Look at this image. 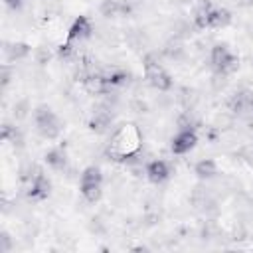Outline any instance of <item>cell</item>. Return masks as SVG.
I'll use <instances>...</instances> for the list:
<instances>
[{
	"mask_svg": "<svg viewBox=\"0 0 253 253\" xmlns=\"http://www.w3.org/2000/svg\"><path fill=\"white\" fill-rule=\"evenodd\" d=\"M140 148H142V138H140L138 128L134 125H125L113 136L111 146H109V154L113 156V160L121 162L125 156H128Z\"/></svg>",
	"mask_w": 253,
	"mask_h": 253,
	"instance_id": "6da1fadb",
	"label": "cell"
},
{
	"mask_svg": "<svg viewBox=\"0 0 253 253\" xmlns=\"http://www.w3.org/2000/svg\"><path fill=\"white\" fill-rule=\"evenodd\" d=\"M142 71H144L146 83H148L152 89H156V91H160V93H166V91L172 89V85H174L172 75H170V73L164 69V65H162L158 59H154L152 55H146V57H144V61H142Z\"/></svg>",
	"mask_w": 253,
	"mask_h": 253,
	"instance_id": "7a4b0ae2",
	"label": "cell"
},
{
	"mask_svg": "<svg viewBox=\"0 0 253 253\" xmlns=\"http://www.w3.org/2000/svg\"><path fill=\"white\" fill-rule=\"evenodd\" d=\"M34 125H36V130L40 132V136L45 138V140H55L61 134V121L47 105L36 107Z\"/></svg>",
	"mask_w": 253,
	"mask_h": 253,
	"instance_id": "3957f363",
	"label": "cell"
},
{
	"mask_svg": "<svg viewBox=\"0 0 253 253\" xmlns=\"http://www.w3.org/2000/svg\"><path fill=\"white\" fill-rule=\"evenodd\" d=\"M79 192L85 202L95 204L103 196V172L99 166H87L79 176Z\"/></svg>",
	"mask_w": 253,
	"mask_h": 253,
	"instance_id": "277c9868",
	"label": "cell"
},
{
	"mask_svg": "<svg viewBox=\"0 0 253 253\" xmlns=\"http://www.w3.org/2000/svg\"><path fill=\"white\" fill-rule=\"evenodd\" d=\"M210 63L213 67V71L221 77H227L231 73L237 71L239 67V57L225 45V43H215L210 49Z\"/></svg>",
	"mask_w": 253,
	"mask_h": 253,
	"instance_id": "5b68a950",
	"label": "cell"
},
{
	"mask_svg": "<svg viewBox=\"0 0 253 253\" xmlns=\"http://www.w3.org/2000/svg\"><path fill=\"white\" fill-rule=\"evenodd\" d=\"M196 144H198V132H196V128H194V126H184V128H180V130L172 136V140H170V150H172V154H176V156H184V154H188L190 150H194Z\"/></svg>",
	"mask_w": 253,
	"mask_h": 253,
	"instance_id": "8992f818",
	"label": "cell"
},
{
	"mask_svg": "<svg viewBox=\"0 0 253 253\" xmlns=\"http://www.w3.org/2000/svg\"><path fill=\"white\" fill-rule=\"evenodd\" d=\"M49 194H51V180H49L42 170H38V172L26 182V196H28L30 200L40 202V200H45Z\"/></svg>",
	"mask_w": 253,
	"mask_h": 253,
	"instance_id": "52a82bcc",
	"label": "cell"
},
{
	"mask_svg": "<svg viewBox=\"0 0 253 253\" xmlns=\"http://www.w3.org/2000/svg\"><path fill=\"white\" fill-rule=\"evenodd\" d=\"M81 85L89 95H109L115 87L107 81L105 73H97V71H87L81 77Z\"/></svg>",
	"mask_w": 253,
	"mask_h": 253,
	"instance_id": "ba28073f",
	"label": "cell"
},
{
	"mask_svg": "<svg viewBox=\"0 0 253 253\" xmlns=\"http://www.w3.org/2000/svg\"><path fill=\"white\" fill-rule=\"evenodd\" d=\"M144 176L150 184H164L168 178H170V166L166 160H160V158H154V160H148L144 164Z\"/></svg>",
	"mask_w": 253,
	"mask_h": 253,
	"instance_id": "9c48e42d",
	"label": "cell"
},
{
	"mask_svg": "<svg viewBox=\"0 0 253 253\" xmlns=\"http://www.w3.org/2000/svg\"><path fill=\"white\" fill-rule=\"evenodd\" d=\"M95 28H93V22L87 18V16H77L71 26L67 28V40L71 42H83V40H89L93 36Z\"/></svg>",
	"mask_w": 253,
	"mask_h": 253,
	"instance_id": "30bf717a",
	"label": "cell"
},
{
	"mask_svg": "<svg viewBox=\"0 0 253 253\" xmlns=\"http://www.w3.org/2000/svg\"><path fill=\"white\" fill-rule=\"evenodd\" d=\"M4 63H14V61H22L26 59L30 53H32V47L26 43V42H4Z\"/></svg>",
	"mask_w": 253,
	"mask_h": 253,
	"instance_id": "8fae6325",
	"label": "cell"
},
{
	"mask_svg": "<svg viewBox=\"0 0 253 253\" xmlns=\"http://www.w3.org/2000/svg\"><path fill=\"white\" fill-rule=\"evenodd\" d=\"M89 128L93 130V132H97V134H103V132H107L109 128H111V125H113V113L109 111V109H97L93 115H91V119H89Z\"/></svg>",
	"mask_w": 253,
	"mask_h": 253,
	"instance_id": "7c38bea8",
	"label": "cell"
},
{
	"mask_svg": "<svg viewBox=\"0 0 253 253\" xmlns=\"http://www.w3.org/2000/svg\"><path fill=\"white\" fill-rule=\"evenodd\" d=\"M233 16L227 8H211L210 20H208V30H223L231 24Z\"/></svg>",
	"mask_w": 253,
	"mask_h": 253,
	"instance_id": "4fadbf2b",
	"label": "cell"
},
{
	"mask_svg": "<svg viewBox=\"0 0 253 253\" xmlns=\"http://www.w3.org/2000/svg\"><path fill=\"white\" fill-rule=\"evenodd\" d=\"M213 4L211 0H202L196 8H194V14H192V22L198 30H208V20H210V12H211Z\"/></svg>",
	"mask_w": 253,
	"mask_h": 253,
	"instance_id": "5bb4252c",
	"label": "cell"
},
{
	"mask_svg": "<svg viewBox=\"0 0 253 253\" xmlns=\"http://www.w3.org/2000/svg\"><path fill=\"white\" fill-rule=\"evenodd\" d=\"M194 174L200 180H211L217 176V162L213 158H200L194 164Z\"/></svg>",
	"mask_w": 253,
	"mask_h": 253,
	"instance_id": "9a60e30c",
	"label": "cell"
},
{
	"mask_svg": "<svg viewBox=\"0 0 253 253\" xmlns=\"http://www.w3.org/2000/svg\"><path fill=\"white\" fill-rule=\"evenodd\" d=\"M43 162L51 168V170H63L65 168V164H67V154H65V150L63 148H59V146H55V148H49L45 154H43Z\"/></svg>",
	"mask_w": 253,
	"mask_h": 253,
	"instance_id": "2e32d148",
	"label": "cell"
},
{
	"mask_svg": "<svg viewBox=\"0 0 253 253\" xmlns=\"http://www.w3.org/2000/svg\"><path fill=\"white\" fill-rule=\"evenodd\" d=\"M251 97L247 95V93H235V95H231V99L227 101V109L231 111V113H243L245 109H249L251 111Z\"/></svg>",
	"mask_w": 253,
	"mask_h": 253,
	"instance_id": "e0dca14e",
	"label": "cell"
},
{
	"mask_svg": "<svg viewBox=\"0 0 253 253\" xmlns=\"http://www.w3.org/2000/svg\"><path fill=\"white\" fill-rule=\"evenodd\" d=\"M105 77H107V81H109L113 87H123V85H126V83H128V79H130L128 71H125V69H119V67H113V69H109V71L105 73Z\"/></svg>",
	"mask_w": 253,
	"mask_h": 253,
	"instance_id": "ac0fdd59",
	"label": "cell"
},
{
	"mask_svg": "<svg viewBox=\"0 0 253 253\" xmlns=\"http://www.w3.org/2000/svg\"><path fill=\"white\" fill-rule=\"evenodd\" d=\"M75 53H77V47H75V42H71V40L59 42L57 47H55V55H57V59H61V61L71 59Z\"/></svg>",
	"mask_w": 253,
	"mask_h": 253,
	"instance_id": "d6986e66",
	"label": "cell"
},
{
	"mask_svg": "<svg viewBox=\"0 0 253 253\" xmlns=\"http://www.w3.org/2000/svg\"><path fill=\"white\" fill-rule=\"evenodd\" d=\"M36 59H38V63H47L49 59H51V51L47 49V47H38V51H36Z\"/></svg>",
	"mask_w": 253,
	"mask_h": 253,
	"instance_id": "ffe728a7",
	"label": "cell"
},
{
	"mask_svg": "<svg viewBox=\"0 0 253 253\" xmlns=\"http://www.w3.org/2000/svg\"><path fill=\"white\" fill-rule=\"evenodd\" d=\"M10 77H12L10 63H4V65H2V89H6V87L10 85Z\"/></svg>",
	"mask_w": 253,
	"mask_h": 253,
	"instance_id": "44dd1931",
	"label": "cell"
},
{
	"mask_svg": "<svg viewBox=\"0 0 253 253\" xmlns=\"http://www.w3.org/2000/svg\"><path fill=\"white\" fill-rule=\"evenodd\" d=\"M24 2H26V0H4V6H6L8 10H12V12H18V10H22Z\"/></svg>",
	"mask_w": 253,
	"mask_h": 253,
	"instance_id": "7402d4cb",
	"label": "cell"
},
{
	"mask_svg": "<svg viewBox=\"0 0 253 253\" xmlns=\"http://www.w3.org/2000/svg\"><path fill=\"white\" fill-rule=\"evenodd\" d=\"M0 241H2V245H0V251H2V253L10 251V235H8L6 231H2V235H0Z\"/></svg>",
	"mask_w": 253,
	"mask_h": 253,
	"instance_id": "603a6c76",
	"label": "cell"
},
{
	"mask_svg": "<svg viewBox=\"0 0 253 253\" xmlns=\"http://www.w3.org/2000/svg\"><path fill=\"white\" fill-rule=\"evenodd\" d=\"M241 6H253V0H239Z\"/></svg>",
	"mask_w": 253,
	"mask_h": 253,
	"instance_id": "cb8c5ba5",
	"label": "cell"
},
{
	"mask_svg": "<svg viewBox=\"0 0 253 253\" xmlns=\"http://www.w3.org/2000/svg\"><path fill=\"white\" fill-rule=\"evenodd\" d=\"M251 113H253V101H251Z\"/></svg>",
	"mask_w": 253,
	"mask_h": 253,
	"instance_id": "d4e9b609",
	"label": "cell"
}]
</instances>
